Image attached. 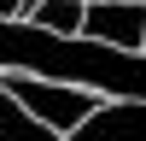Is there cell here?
Listing matches in <instances>:
<instances>
[{"label": "cell", "mask_w": 146, "mask_h": 141, "mask_svg": "<svg viewBox=\"0 0 146 141\" xmlns=\"http://www.w3.org/2000/svg\"><path fill=\"white\" fill-rule=\"evenodd\" d=\"M0 88H6L12 100L35 117V124L58 129V135H76V129L105 106V94H94V88H70V82H47V77H6Z\"/></svg>", "instance_id": "obj_1"}, {"label": "cell", "mask_w": 146, "mask_h": 141, "mask_svg": "<svg viewBox=\"0 0 146 141\" xmlns=\"http://www.w3.org/2000/svg\"><path fill=\"white\" fill-rule=\"evenodd\" d=\"M82 35L117 47V53H140L146 47V6H129V0H88Z\"/></svg>", "instance_id": "obj_2"}, {"label": "cell", "mask_w": 146, "mask_h": 141, "mask_svg": "<svg viewBox=\"0 0 146 141\" xmlns=\"http://www.w3.org/2000/svg\"><path fill=\"white\" fill-rule=\"evenodd\" d=\"M70 141H146V100H105Z\"/></svg>", "instance_id": "obj_3"}, {"label": "cell", "mask_w": 146, "mask_h": 141, "mask_svg": "<svg viewBox=\"0 0 146 141\" xmlns=\"http://www.w3.org/2000/svg\"><path fill=\"white\" fill-rule=\"evenodd\" d=\"M82 18H88V0H35L29 6V23L53 35H82Z\"/></svg>", "instance_id": "obj_4"}, {"label": "cell", "mask_w": 146, "mask_h": 141, "mask_svg": "<svg viewBox=\"0 0 146 141\" xmlns=\"http://www.w3.org/2000/svg\"><path fill=\"white\" fill-rule=\"evenodd\" d=\"M29 6H35V0H0V23H18Z\"/></svg>", "instance_id": "obj_5"}, {"label": "cell", "mask_w": 146, "mask_h": 141, "mask_svg": "<svg viewBox=\"0 0 146 141\" xmlns=\"http://www.w3.org/2000/svg\"><path fill=\"white\" fill-rule=\"evenodd\" d=\"M129 6H146V0H129Z\"/></svg>", "instance_id": "obj_6"}]
</instances>
